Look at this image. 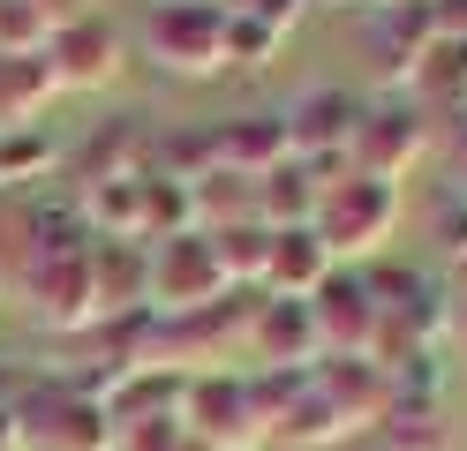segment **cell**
<instances>
[{
	"instance_id": "8992f818",
	"label": "cell",
	"mask_w": 467,
	"mask_h": 451,
	"mask_svg": "<svg viewBox=\"0 0 467 451\" xmlns=\"http://www.w3.org/2000/svg\"><path fill=\"white\" fill-rule=\"evenodd\" d=\"M279 120H286V150H295L302 166L339 173L347 166V143H355V120H362V98H355V90H339V83H317Z\"/></svg>"
},
{
	"instance_id": "52a82bcc",
	"label": "cell",
	"mask_w": 467,
	"mask_h": 451,
	"mask_svg": "<svg viewBox=\"0 0 467 451\" xmlns=\"http://www.w3.org/2000/svg\"><path fill=\"white\" fill-rule=\"evenodd\" d=\"M309 384H317V399H325L339 421H347V436H377L385 429V414L400 406V391H392V376L377 369L369 354H317L309 361Z\"/></svg>"
},
{
	"instance_id": "3957f363",
	"label": "cell",
	"mask_w": 467,
	"mask_h": 451,
	"mask_svg": "<svg viewBox=\"0 0 467 451\" xmlns=\"http://www.w3.org/2000/svg\"><path fill=\"white\" fill-rule=\"evenodd\" d=\"M226 293H234V286H226V271H219V256H212V241H203V233L151 241V316L182 323V316L219 309Z\"/></svg>"
},
{
	"instance_id": "6da1fadb",
	"label": "cell",
	"mask_w": 467,
	"mask_h": 451,
	"mask_svg": "<svg viewBox=\"0 0 467 451\" xmlns=\"http://www.w3.org/2000/svg\"><path fill=\"white\" fill-rule=\"evenodd\" d=\"M309 226H317V241L332 249V263L377 256V249L392 241V226H400V180H377V173H362V166L325 173Z\"/></svg>"
},
{
	"instance_id": "d6986e66",
	"label": "cell",
	"mask_w": 467,
	"mask_h": 451,
	"mask_svg": "<svg viewBox=\"0 0 467 451\" xmlns=\"http://www.w3.org/2000/svg\"><path fill=\"white\" fill-rule=\"evenodd\" d=\"M46 98H53L46 60H0V136H8V128H31Z\"/></svg>"
},
{
	"instance_id": "5bb4252c",
	"label": "cell",
	"mask_w": 467,
	"mask_h": 451,
	"mask_svg": "<svg viewBox=\"0 0 467 451\" xmlns=\"http://www.w3.org/2000/svg\"><path fill=\"white\" fill-rule=\"evenodd\" d=\"M91 279H99V316L151 309V249L143 241H91Z\"/></svg>"
},
{
	"instance_id": "44dd1931",
	"label": "cell",
	"mask_w": 467,
	"mask_h": 451,
	"mask_svg": "<svg viewBox=\"0 0 467 451\" xmlns=\"http://www.w3.org/2000/svg\"><path fill=\"white\" fill-rule=\"evenodd\" d=\"M53 166V143L46 136H31V128H8L0 136V189H16V180H31V173H46Z\"/></svg>"
},
{
	"instance_id": "9a60e30c",
	"label": "cell",
	"mask_w": 467,
	"mask_h": 451,
	"mask_svg": "<svg viewBox=\"0 0 467 451\" xmlns=\"http://www.w3.org/2000/svg\"><path fill=\"white\" fill-rule=\"evenodd\" d=\"M212 150H219V166L242 173V180L272 173L279 159H295V150H286V120H279V113H242V120H226V128H212Z\"/></svg>"
},
{
	"instance_id": "cb8c5ba5",
	"label": "cell",
	"mask_w": 467,
	"mask_h": 451,
	"mask_svg": "<svg viewBox=\"0 0 467 451\" xmlns=\"http://www.w3.org/2000/svg\"><path fill=\"white\" fill-rule=\"evenodd\" d=\"M182 451H212V444H196V436H189V429H182Z\"/></svg>"
},
{
	"instance_id": "9c48e42d",
	"label": "cell",
	"mask_w": 467,
	"mask_h": 451,
	"mask_svg": "<svg viewBox=\"0 0 467 451\" xmlns=\"http://www.w3.org/2000/svg\"><path fill=\"white\" fill-rule=\"evenodd\" d=\"M422 150H430V120L415 106L385 98V106H362L355 143H347V166H362L377 180H407V173L422 166Z\"/></svg>"
},
{
	"instance_id": "ac0fdd59",
	"label": "cell",
	"mask_w": 467,
	"mask_h": 451,
	"mask_svg": "<svg viewBox=\"0 0 467 451\" xmlns=\"http://www.w3.org/2000/svg\"><path fill=\"white\" fill-rule=\"evenodd\" d=\"M203 241H212V256H219V271H226V286H242V279H265V249H272V226H265V219H234V226H212Z\"/></svg>"
},
{
	"instance_id": "603a6c76",
	"label": "cell",
	"mask_w": 467,
	"mask_h": 451,
	"mask_svg": "<svg viewBox=\"0 0 467 451\" xmlns=\"http://www.w3.org/2000/svg\"><path fill=\"white\" fill-rule=\"evenodd\" d=\"M339 451H377V444H369V436H347V444H339Z\"/></svg>"
},
{
	"instance_id": "7a4b0ae2",
	"label": "cell",
	"mask_w": 467,
	"mask_h": 451,
	"mask_svg": "<svg viewBox=\"0 0 467 451\" xmlns=\"http://www.w3.org/2000/svg\"><path fill=\"white\" fill-rule=\"evenodd\" d=\"M143 60H159L166 76H219L226 68V0H151L136 23Z\"/></svg>"
},
{
	"instance_id": "4fadbf2b",
	"label": "cell",
	"mask_w": 467,
	"mask_h": 451,
	"mask_svg": "<svg viewBox=\"0 0 467 451\" xmlns=\"http://www.w3.org/2000/svg\"><path fill=\"white\" fill-rule=\"evenodd\" d=\"M332 249H325V241H317V226H272V249H265V279H256V286H265L272 301H309L317 286H325L332 279Z\"/></svg>"
},
{
	"instance_id": "ffe728a7",
	"label": "cell",
	"mask_w": 467,
	"mask_h": 451,
	"mask_svg": "<svg viewBox=\"0 0 467 451\" xmlns=\"http://www.w3.org/2000/svg\"><path fill=\"white\" fill-rule=\"evenodd\" d=\"M286 38L272 23H256V15H242V8H226V68H272V53H279Z\"/></svg>"
},
{
	"instance_id": "8fae6325",
	"label": "cell",
	"mask_w": 467,
	"mask_h": 451,
	"mask_svg": "<svg viewBox=\"0 0 467 451\" xmlns=\"http://www.w3.org/2000/svg\"><path fill=\"white\" fill-rule=\"evenodd\" d=\"M23 293L53 331H91L99 316V279H91V249H68V256H38L23 271Z\"/></svg>"
},
{
	"instance_id": "7c38bea8",
	"label": "cell",
	"mask_w": 467,
	"mask_h": 451,
	"mask_svg": "<svg viewBox=\"0 0 467 451\" xmlns=\"http://www.w3.org/2000/svg\"><path fill=\"white\" fill-rule=\"evenodd\" d=\"M242 339L256 354V369H309V361H317L309 301H256V309L242 316Z\"/></svg>"
},
{
	"instance_id": "d4e9b609",
	"label": "cell",
	"mask_w": 467,
	"mask_h": 451,
	"mask_svg": "<svg viewBox=\"0 0 467 451\" xmlns=\"http://www.w3.org/2000/svg\"><path fill=\"white\" fill-rule=\"evenodd\" d=\"M369 8H400V0H369Z\"/></svg>"
},
{
	"instance_id": "277c9868",
	"label": "cell",
	"mask_w": 467,
	"mask_h": 451,
	"mask_svg": "<svg viewBox=\"0 0 467 451\" xmlns=\"http://www.w3.org/2000/svg\"><path fill=\"white\" fill-rule=\"evenodd\" d=\"M182 429L212 451H242L265 436V406H256V376L242 369H212V376H189V399H182Z\"/></svg>"
},
{
	"instance_id": "5b68a950",
	"label": "cell",
	"mask_w": 467,
	"mask_h": 451,
	"mask_svg": "<svg viewBox=\"0 0 467 451\" xmlns=\"http://www.w3.org/2000/svg\"><path fill=\"white\" fill-rule=\"evenodd\" d=\"M16 444L23 451H113V421L99 399H83V391H31L16 414Z\"/></svg>"
},
{
	"instance_id": "ba28073f",
	"label": "cell",
	"mask_w": 467,
	"mask_h": 451,
	"mask_svg": "<svg viewBox=\"0 0 467 451\" xmlns=\"http://www.w3.org/2000/svg\"><path fill=\"white\" fill-rule=\"evenodd\" d=\"M309 323H317V354H369L377 346V293L362 263H339L325 286L309 293Z\"/></svg>"
},
{
	"instance_id": "7402d4cb",
	"label": "cell",
	"mask_w": 467,
	"mask_h": 451,
	"mask_svg": "<svg viewBox=\"0 0 467 451\" xmlns=\"http://www.w3.org/2000/svg\"><path fill=\"white\" fill-rule=\"evenodd\" d=\"M226 8H242V15H256V23H272L279 38H286V30L302 23V8H309V0H226Z\"/></svg>"
},
{
	"instance_id": "e0dca14e",
	"label": "cell",
	"mask_w": 467,
	"mask_h": 451,
	"mask_svg": "<svg viewBox=\"0 0 467 451\" xmlns=\"http://www.w3.org/2000/svg\"><path fill=\"white\" fill-rule=\"evenodd\" d=\"M369 444H377V451H452V421H445L437 399H400Z\"/></svg>"
},
{
	"instance_id": "30bf717a",
	"label": "cell",
	"mask_w": 467,
	"mask_h": 451,
	"mask_svg": "<svg viewBox=\"0 0 467 451\" xmlns=\"http://www.w3.org/2000/svg\"><path fill=\"white\" fill-rule=\"evenodd\" d=\"M121 60H129V38H121L106 15L83 8L76 23L53 30V46H46V76H53V90H106L113 76H121Z\"/></svg>"
},
{
	"instance_id": "2e32d148",
	"label": "cell",
	"mask_w": 467,
	"mask_h": 451,
	"mask_svg": "<svg viewBox=\"0 0 467 451\" xmlns=\"http://www.w3.org/2000/svg\"><path fill=\"white\" fill-rule=\"evenodd\" d=\"M317 189H325V173H317V166H302V159H279L272 173H256V180H249L256 219H265V226H309Z\"/></svg>"
}]
</instances>
